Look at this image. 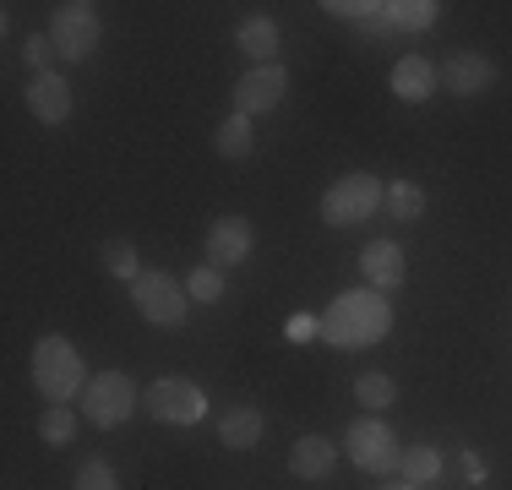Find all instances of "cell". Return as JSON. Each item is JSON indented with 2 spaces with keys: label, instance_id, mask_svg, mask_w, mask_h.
Returning <instances> with one entry per match:
<instances>
[{
  "label": "cell",
  "instance_id": "ac0fdd59",
  "mask_svg": "<svg viewBox=\"0 0 512 490\" xmlns=\"http://www.w3.org/2000/svg\"><path fill=\"white\" fill-rule=\"evenodd\" d=\"M398 474H404L409 485H431L436 474H442V452L425 447V441H420V447H404V458H398Z\"/></svg>",
  "mask_w": 512,
  "mask_h": 490
},
{
  "label": "cell",
  "instance_id": "ba28073f",
  "mask_svg": "<svg viewBox=\"0 0 512 490\" xmlns=\"http://www.w3.org/2000/svg\"><path fill=\"white\" fill-rule=\"evenodd\" d=\"M131 300H137V311L148 316V322H158V327H180V322H186L191 294H186V284H175L169 273H142L137 284H131Z\"/></svg>",
  "mask_w": 512,
  "mask_h": 490
},
{
  "label": "cell",
  "instance_id": "5b68a950",
  "mask_svg": "<svg viewBox=\"0 0 512 490\" xmlns=\"http://www.w3.org/2000/svg\"><path fill=\"white\" fill-rule=\"evenodd\" d=\"M99 39H104V22H99V11H93L88 0L55 6V17H50V44H55L60 60H88L93 49H99Z\"/></svg>",
  "mask_w": 512,
  "mask_h": 490
},
{
  "label": "cell",
  "instance_id": "9a60e30c",
  "mask_svg": "<svg viewBox=\"0 0 512 490\" xmlns=\"http://www.w3.org/2000/svg\"><path fill=\"white\" fill-rule=\"evenodd\" d=\"M436 82H442V77H436V66L425 55H404L393 66V93L404 98V104H425V98L436 93Z\"/></svg>",
  "mask_w": 512,
  "mask_h": 490
},
{
  "label": "cell",
  "instance_id": "f1b7e54d",
  "mask_svg": "<svg viewBox=\"0 0 512 490\" xmlns=\"http://www.w3.org/2000/svg\"><path fill=\"white\" fill-rule=\"evenodd\" d=\"M463 474H469V480L480 485V480H485V474H491V469H485V458H474V452H463Z\"/></svg>",
  "mask_w": 512,
  "mask_h": 490
},
{
  "label": "cell",
  "instance_id": "8fae6325",
  "mask_svg": "<svg viewBox=\"0 0 512 490\" xmlns=\"http://www.w3.org/2000/svg\"><path fill=\"white\" fill-rule=\"evenodd\" d=\"M436 77H442L447 93L474 98V93H485V88L496 82V60L480 55V49H458V55H447V66L436 71Z\"/></svg>",
  "mask_w": 512,
  "mask_h": 490
},
{
  "label": "cell",
  "instance_id": "d4e9b609",
  "mask_svg": "<svg viewBox=\"0 0 512 490\" xmlns=\"http://www.w3.org/2000/svg\"><path fill=\"white\" fill-rule=\"evenodd\" d=\"M186 294H191V300H207V305H213V300H224V267L202 262L197 273L186 278Z\"/></svg>",
  "mask_w": 512,
  "mask_h": 490
},
{
  "label": "cell",
  "instance_id": "d6986e66",
  "mask_svg": "<svg viewBox=\"0 0 512 490\" xmlns=\"http://www.w3.org/2000/svg\"><path fill=\"white\" fill-rule=\"evenodd\" d=\"M218 153L224 158H251V147H256V131H251V115H229L224 126H218Z\"/></svg>",
  "mask_w": 512,
  "mask_h": 490
},
{
  "label": "cell",
  "instance_id": "9c48e42d",
  "mask_svg": "<svg viewBox=\"0 0 512 490\" xmlns=\"http://www.w3.org/2000/svg\"><path fill=\"white\" fill-rule=\"evenodd\" d=\"M251 245H256L251 218L224 213V218H213V224H207V262H213V267H240L251 256Z\"/></svg>",
  "mask_w": 512,
  "mask_h": 490
},
{
  "label": "cell",
  "instance_id": "8992f818",
  "mask_svg": "<svg viewBox=\"0 0 512 490\" xmlns=\"http://www.w3.org/2000/svg\"><path fill=\"white\" fill-rule=\"evenodd\" d=\"M344 447H349V458H355V469H365V474H393L398 458H404V447H398L393 431H387L382 414H365V420L349 425Z\"/></svg>",
  "mask_w": 512,
  "mask_h": 490
},
{
  "label": "cell",
  "instance_id": "83f0119b",
  "mask_svg": "<svg viewBox=\"0 0 512 490\" xmlns=\"http://www.w3.org/2000/svg\"><path fill=\"white\" fill-rule=\"evenodd\" d=\"M316 333H322V316H295V322H289V338H295V343H306Z\"/></svg>",
  "mask_w": 512,
  "mask_h": 490
},
{
  "label": "cell",
  "instance_id": "4316f807",
  "mask_svg": "<svg viewBox=\"0 0 512 490\" xmlns=\"http://www.w3.org/2000/svg\"><path fill=\"white\" fill-rule=\"evenodd\" d=\"M22 60H28V66L44 77V71H50V60H60V55H55V44H50V33H33V39L22 44Z\"/></svg>",
  "mask_w": 512,
  "mask_h": 490
},
{
  "label": "cell",
  "instance_id": "30bf717a",
  "mask_svg": "<svg viewBox=\"0 0 512 490\" xmlns=\"http://www.w3.org/2000/svg\"><path fill=\"white\" fill-rule=\"evenodd\" d=\"M284 88H289V71L278 66H251L246 77L235 82V115H267V109L284 98Z\"/></svg>",
  "mask_w": 512,
  "mask_h": 490
},
{
  "label": "cell",
  "instance_id": "5bb4252c",
  "mask_svg": "<svg viewBox=\"0 0 512 490\" xmlns=\"http://www.w3.org/2000/svg\"><path fill=\"white\" fill-rule=\"evenodd\" d=\"M262 431H267V420H262L256 403H235V409L218 420V441H224L229 452H251L256 441H262Z\"/></svg>",
  "mask_w": 512,
  "mask_h": 490
},
{
  "label": "cell",
  "instance_id": "277c9868",
  "mask_svg": "<svg viewBox=\"0 0 512 490\" xmlns=\"http://www.w3.org/2000/svg\"><path fill=\"white\" fill-rule=\"evenodd\" d=\"M131 409H137V382L126 371H99L82 387V420L99 425V431H115Z\"/></svg>",
  "mask_w": 512,
  "mask_h": 490
},
{
  "label": "cell",
  "instance_id": "484cf974",
  "mask_svg": "<svg viewBox=\"0 0 512 490\" xmlns=\"http://www.w3.org/2000/svg\"><path fill=\"white\" fill-rule=\"evenodd\" d=\"M71 490H120V480H115V469H109L104 458H88L77 469V480H71Z\"/></svg>",
  "mask_w": 512,
  "mask_h": 490
},
{
  "label": "cell",
  "instance_id": "603a6c76",
  "mask_svg": "<svg viewBox=\"0 0 512 490\" xmlns=\"http://www.w3.org/2000/svg\"><path fill=\"white\" fill-rule=\"evenodd\" d=\"M355 398H360V403H365V409H371V414H382L387 403L398 398V387H393V376H382V371H365L360 382H355Z\"/></svg>",
  "mask_w": 512,
  "mask_h": 490
},
{
  "label": "cell",
  "instance_id": "cb8c5ba5",
  "mask_svg": "<svg viewBox=\"0 0 512 490\" xmlns=\"http://www.w3.org/2000/svg\"><path fill=\"white\" fill-rule=\"evenodd\" d=\"M104 267H109L115 278H131V284H137V278H142L137 245H131V240H109V245H104Z\"/></svg>",
  "mask_w": 512,
  "mask_h": 490
},
{
  "label": "cell",
  "instance_id": "4fadbf2b",
  "mask_svg": "<svg viewBox=\"0 0 512 490\" xmlns=\"http://www.w3.org/2000/svg\"><path fill=\"white\" fill-rule=\"evenodd\" d=\"M360 273H365V284L371 289H398L404 284V245H393V240H371L360 251Z\"/></svg>",
  "mask_w": 512,
  "mask_h": 490
},
{
  "label": "cell",
  "instance_id": "f546056e",
  "mask_svg": "<svg viewBox=\"0 0 512 490\" xmlns=\"http://www.w3.org/2000/svg\"><path fill=\"white\" fill-rule=\"evenodd\" d=\"M382 490H420V485H409V480H393V485H382Z\"/></svg>",
  "mask_w": 512,
  "mask_h": 490
},
{
  "label": "cell",
  "instance_id": "6da1fadb",
  "mask_svg": "<svg viewBox=\"0 0 512 490\" xmlns=\"http://www.w3.org/2000/svg\"><path fill=\"white\" fill-rule=\"evenodd\" d=\"M387 327H393V305L382 289H349L322 311V338L338 349H365V343L387 338Z\"/></svg>",
  "mask_w": 512,
  "mask_h": 490
},
{
  "label": "cell",
  "instance_id": "ffe728a7",
  "mask_svg": "<svg viewBox=\"0 0 512 490\" xmlns=\"http://www.w3.org/2000/svg\"><path fill=\"white\" fill-rule=\"evenodd\" d=\"M436 11H442L436 0H393V6L382 11V17L393 22V28H409V33H420V28H431V22H436Z\"/></svg>",
  "mask_w": 512,
  "mask_h": 490
},
{
  "label": "cell",
  "instance_id": "3957f363",
  "mask_svg": "<svg viewBox=\"0 0 512 490\" xmlns=\"http://www.w3.org/2000/svg\"><path fill=\"white\" fill-rule=\"evenodd\" d=\"M382 202H387V186L360 169V175H344V180H333V186H327L322 218H327L333 229H349V224H365V218H371Z\"/></svg>",
  "mask_w": 512,
  "mask_h": 490
},
{
  "label": "cell",
  "instance_id": "e0dca14e",
  "mask_svg": "<svg viewBox=\"0 0 512 490\" xmlns=\"http://www.w3.org/2000/svg\"><path fill=\"white\" fill-rule=\"evenodd\" d=\"M240 49L256 60V66H273V55H278V22L273 17H251V22H240Z\"/></svg>",
  "mask_w": 512,
  "mask_h": 490
},
{
  "label": "cell",
  "instance_id": "52a82bcc",
  "mask_svg": "<svg viewBox=\"0 0 512 490\" xmlns=\"http://www.w3.org/2000/svg\"><path fill=\"white\" fill-rule=\"evenodd\" d=\"M148 414L158 425H197L207 414V392L197 382H186V376H164V382L148 387Z\"/></svg>",
  "mask_w": 512,
  "mask_h": 490
},
{
  "label": "cell",
  "instance_id": "7a4b0ae2",
  "mask_svg": "<svg viewBox=\"0 0 512 490\" xmlns=\"http://www.w3.org/2000/svg\"><path fill=\"white\" fill-rule=\"evenodd\" d=\"M88 382L93 376H88V365H82V354H77L71 338L50 333V338L33 343V387H39L50 403H71Z\"/></svg>",
  "mask_w": 512,
  "mask_h": 490
},
{
  "label": "cell",
  "instance_id": "7402d4cb",
  "mask_svg": "<svg viewBox=\"0 0 512 490\" xmlns=\"http://www.w3.org/2000/svg\"><path fill=\"white\" fill-rule=\"evenodd\" d=\"M39 436L50 441V447H66V441L77 436V414H71V403H50V409L39 414Z\"/></svg>",
  "mask_w": 512,
  "mask_h": 490
},
{
  "label": "cell",
  "instance_id": "44dd1931",
  "mask_svg": "<svg viewBox=\"0 0 512 490\" xmlns=\"http://www.w3.org/2000/svg\"><path fill=\"white\" fill-rule=\"evenodd\" d=\"M387 213H393L398 224H414V218L425 213V191L414 186V180H393V186H387Z\"/></svg>",
  "mask_w": 512,
  "mask_h": 490
},
{
  "label": "cell",
  "instance_id": "2e32d148",
  "mask_svg": "<svg viewBox=\"0 0 512 490\" xmlns=\"http://www.w3.org/2000/svg\"><path fill=\"white\" fill-rule=\"evenodd\" d=\"M338 463V447L327 436H300L295 452H289V469H295V480H327Z\"/></svg>",
  "mask_w": 512,
  "mask_h": 490
},
{
  "label": "cell",
  "instance_id": "7c38bea8",
  "mask_svg": "<svg viewBox=\"0 0 512 490\" xmlns=\"http://www.w3.org/2000/svg\"><path fill=\"white\" fill-rule=\"evenodd\" d=\"M28 109H33V120H44V126H60V120L71 115V82L60 77V71L33 77L28 82Z\"/></svg>",
  "mask_w": 512,
  "mask_h": 490
}]
</instances>
